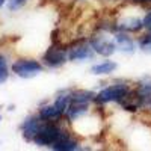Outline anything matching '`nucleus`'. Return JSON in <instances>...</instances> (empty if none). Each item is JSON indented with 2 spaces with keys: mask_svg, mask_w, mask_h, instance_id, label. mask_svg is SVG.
<instances>
[{
  "mask_svg": "<svg viewBox=\"0 0 151 151\" xmlns=\"http://www.w3.org/2000/svg\"><path fill=\"white\" fill-rule=\"evenodd\" d=\"M65 130H62L59 125L55 124L53 121H44L40 132H38L36 136L33 137V142L36 145H40V147H52L62 136Z\"/></svg>",
  "mask_w": 151,
  "mask_h": 151,
  "instance_id": "obj_1",
  "label": "nucleus"
},
{
  "mask_svg": "<svg viewBox=\"0 0 151 151\" xmlns=\"http://www.w3.org/2000/svg\"><path fill=\"white\" fill-rule=\"evenodd\" d=\"M129 92H130V89L127 85H112V86L104 88L103 91H100L95 95V101L98 104H104L109 101H118L119 103Z\"/></svg>",
  "mask_w": 151,
  "mask_h": 151,
  "instance_id": "obj_2",
  "label": "nucleus"
},
{
  "mask_svg": "<svg viewBox=\"0 0 151 151\" xmlns=\"http://www.w3.org/2000/svg\"><path fill=\"white\" fill-rule=\"evenodd\" d=\"M42 71V65L35 59H20L12 64V73H15L18 77L30 79Z\"/></svg>",
  "mask_w": 151,
  "mask_h": 151,
  "instance_id": "obj_3",
  "label": "nucleus"
},
{
  "mask_svg": "<svg viewBox=\"0 0 151 151\" xmlns=\"http://www.w3.org/2000/svg\"><path fill=\"white\" fill-rule=\"evenodd\" d=\"M67 59H68L67 50L62 45H59L58 42H55L52 47H50L47 52L44 53V58H42L44 64L47 67H50V68H59V67H62L67 62Z\"/></svg>",
  "mask_w": 151,
  "mask_h": 151,
  "instance_id": "obj_4",
  "label": "nucleus"
},
{
  "mask_svg": "<svg viewBox=\"0 0 151 151\" xmlns=\"http://www.w3.org/2000/svg\"><path fill=\"white\" fill-rule=\"evenodd\" d=\"M94 48L91 42H88L85 40L76 41L70 48H68V59L76 62V60H88L94 58Z\"/></svg>",
  "mask_w": 151,
  "mask_h": 151,
  "instance_id": "obj_5",
  "label": "nucleus"
},
{
  "mask_svg": "<svg viewBox=\"0 0 151 151\" xmlns=\"http://www.w3.org/2000/svg\"><path fill=\"white\" fill-rule=\"evenodd\" d=\"M89 42H91V45L94 48V52L98 53L100 56H104V58L113 55L115 50H116V42L109 40V38H106V36H103V35L94 36Z\"/></svg>",
  "mask_w": 151,
  "mask_h": 151,
  "instance_id": "obj_6",
  "label": "nucleus"
},
{
  "mask_svg": "<svg viewBox=\"0 0 151 151\" xmlns=\"http://www.w3.org/2000/svg\"><path fill=\"white\" fill-rule=\"evenodd\" d=\"M42 124H44V119L40 115H38V116H29L26 121L23 122V125H21L23 137L26 141H32L33 142V137L36 136L38 132H40Z\"/></svg>",
  "mask_w": 151,
  "mask_h": 151,
  "instance_id": "obj_7",
  "label": "nucleus"
},
{
  "mask_svg": "<svg viewBox=\"0 0 151 151\" xmlns=\"http://www.w3.org/2000/svg\"><path fill=\"white\" fill-rule=\"evenodd\" d=\"M52 148L56 151H74V150H79V144L67 132H64L62 136L52 145Z\"/></svg>",
  "mask_w": 151,
  "mask_h": 151,
  "instance_id": "obj_8",
  "label": "nucleus"
},
{
  "mask_svg": "<svg viewBox=\"0 0 151 151\" xmlns=\"http://www.w3.org/2000/svg\"><path fill=\"white\" fill-rule=\"evenodd\" d=\"M144 27V20H139L136 17L130 18H124L116 24V30L118 32H139Z\"/></svg>",
  "mask_w": 151,
  "mask_h": 151,
  "instance_id": "obj_9",
  "label": "nucleus"
},
{
  "mask_svg": "<svg viewBox=\"0 0 151 151\" xmlns=\"http://www.w3.org/2000/svg\"><path fill=\"white\" fill-rule=\"evenodd\" d=\"M115 42H116V47L121 52L127 53V55H132L136 48L134 41L127 35V32H118L116 36H115Z\"/></svg>",
  "mask_w": 151,
  "mask_h": 151,
  "instance_id": "obj_10",
  "label": "nucleus"
},
{
  "mask_svg": "<svg viewBox=\"0 0 151 151\" xmlns=\"http://www.w3.org/2000/svg\"><path fill=\"white\" fill-rule=\"evenodd\" d=\"M88 109H89V103H71L68 110H67V115L70 121H76L82 118L83 115L88 113Z\"/></svg>",
  "mask_w": 151,
  "mask_h": 151,
  "instance_id": "obj_11",
  "label": "nucleus"
},
{
  "mask_svg": "<svg viewBox=\"0 0 151 151\" xmlns=\"http://www.w3.org/2000/svg\"><path fill=\"white\" fill-rule=\"evenodd\" d=\"M62 115H64V113H62L55 104H48V106H44V107L40 109V116L44 121H56Z\"/></svg>",
  "mask_w": 151,
  "mask_h": 151,
  "instance_id": "obj_12",
  "label": "nucleus"
},
{
  "mask_svg": "<svg viewBox=\"0 0 151 151\" xmlns=\"http://www.w3.org/2000/svg\"><path fill=\"white\" fill-rule=\"evenodd\" d=\"M116 62H112V60H104V62H100V64L94 65L91 68V73L95 76H104V74H110L116 70Z\"/></svg>",
  "mask_w": 151,
  "mask_h": 151,
  "instance_id": "obj_13",
  "label": "nucleus"
},
{
  "mask_svg": "<svg viewBox=\"0 0 151 151\" xmlns=\"http://www.w3.org/2000/svg\"><path fill=\"white\" fill-rule=\"evenodd\" d=\"M92 100H95V94L92 91L80 89L71 92V103H89Z\"/></svg>",
  "mask_w": 151,
  "mask_h": 151,
  "instance_id": "obj_14",
  "label": "nucleus"
},
{
  "mask_svg": "<svg viewBox=\"0 0 151 151\" xmlns=\"http://www.w3.org/2000/svg\"><path fill=\"white\" fill-rule=\"evenodd\" d=\"M70 104H71V92H68V91H65L64 94H60V95L56 98V101H55V106H56L62 113H67Z\"/></svg>",
  "mask_w": 151,
  "mask_h": 151,
  "instance_id": "obj_15",
  "label": "nucleus"
},
{
  "mask_svg": "<svg viewBox=\"0 0 151 151\" xmlns=\"http://www.w3.org/2000/svg\"><path fill=\"white\" fill-rule=\"evenodd\" d=\"M9 77V68H8V60L3 55H0V85L5 83Z\"/></svg>",
  "mask_w": 151,
  "mask_h": 151,
  "instance_id": "obj_16",
  "label": "nucleus"
},
{
  "mask_svg": "<svg viewBox=\"0 0 151 151\" xmlns=\"http://www.w3.org/2000/svg\"><path fill=\"white\" fill-rule=\"evenodd\" d=\"M139 47L142 52L145 53H151V33L144 35L141 40H139Z\"/></svg>",
  "mask_w": 151,
  "mask_h": 151,
  "instance_id": "obj_17",
  "label": "nucleus"
},
{
  "mask_svg": "<svg viewBox=\"0 0 151 151\" xmlns=\"http://www.w3.org/2000/svg\"><path fill=\"white\" fill-rule=\"evenodd\" d=\"M137 92H139L144 98L145 97H150L151 95V79H148L145 82H141L139 83V88H137Z\"/></svg>",
  "mask_w": 151,
  "mask_h": 151,
  "instance_id": "obj_18",
  "label": "nucleus"
},
{
  "mask_svg": "<svg viewBox=\"0 0 151 151\" xmlns=\"http://www.w3.org/2000/svg\"><path fill=\"white\" fill-rule=\"evenodd\" d=\"M24 2H26V0H9L8 8H9L11 11H15V9L21 8V6L24 5Z\"/></svg>",
  "mask_w": 151,
  "mask_h": 151,
  "instance_id": "obj_19",
  "label": "nucleus"
},
{
  "mask_svg": "<svg viewBox=\"0 0 151 151\" xmlns=\"http://www.w3.org/2000/svg\"><path fill=\"white\" fill-rule=\"evenodd\" d=\"M144 27L148 29V32L151 33V11L144 17Z\"/></svg>",
  "mask_w": 151,
  "mask_h": 151,
  "instance_id": "obj_20",
  "label": "nucleus"
},
{
  "mask_svg": "<svg viewBox=\"0 0 151 151\" xmlns=\"http://www.w3.org/2000/svg\"><path fill=\"white\" fill-rule=\"evenodd\" d=\"M144 104H148V106L151 107V95H150V97H145V98H144Z\"/></svg>",
  "mask_w": 151,
  "mask_h": 151,
  "instance_id": "obj_21",
  "label": "nucleus"
},
{
  "mask_svg": "<svg viewBox=\"0 0 151 151\" xmlns=\"http://www.w3.org/2000/svg\"><path fill=\"white\" fill-rule=\"evenodd\" d=\"M5 3H6V0H0V8H2Z\"/></svg>",
  "mask_w": 151,
  "mask_h": 151,
  "instance_id": "obj_22",
  "label": "nucleus"
},
{
  "mask_svg": "<svg viewBox=\"0 0 151 151\" xmlns=\"http://www.w3.org/2000/svg\"><path fill=\"white\" fill-rule=\"evenodd\" d=\"M0 121H2V115H0Z\"/></svg>",
  "mask_w": 151,
  "mask_h": 151,
  "instance_id": "obj_23",
  "label": "nucleus"
},
{
  "mask_svg": "<svg viewBox=\"0 0 151 151\" xmlns=\"http://www.w3.org/2000/svg\"><path fill=\"white\" fill-rule=\"evenodd\" d=\"M145 2H151V0H145Z\"/></svg>",
  "mask_w": 151,
  "mask_h": 151,
  "instance_id": "obj_24",
  "label": "nucleus"
},
{
  "mask_svg": "<svg viewBox=\"0 0 151 151\" xmlns=\"http://www.w3.org/2000/svg\"><path fill=\"white\" fill-rule=\"evenodd\" d=\"M141 2H145V0H141Z\"/></svg>",
  "mask_w": 151,
  "mask_h": 151,
  "instance_id": "obj_25",
  "label": "nucleus"
}]
</instances>
